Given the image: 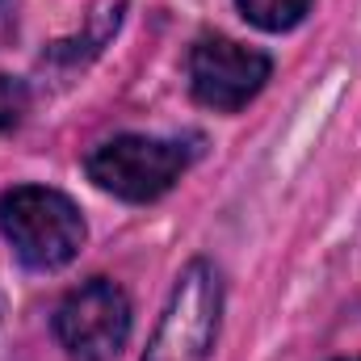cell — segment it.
I'll use <instances>...</instances> for the list:
<instances>
[{"instance_id": "obj_1", "label": "cell", "mask_w": 361, "mask_h": 361, "mask_svg": "<svg viewBox=\"0 0 361 361\" xmlns=\"http://www.w3.org/2000/svg\"><path fill=\"white\" fill-rule=\"evenodd\" d=\"M0 231L30 269H63L85 248L80 206L47 185H17L0 197Z\"/></svg>"}, {"instance_id": "obj_2", "label": "cell", "mask_w": 361, "mask_h": 361, "mask_svg": "<svg viewBox=\"0 0 361 361\" xmlns=\"http://www.w3.org/2000/svg\"><path fill=\"white\" fill-rule=\"evenodd\" d=\"M189 160H193V147L180 139L118 135V139L92 147L85 160V173L97 189H105L122 202H156L180 180Z\"/></svg>"}, {"instance_id": "obj_3", "label": "cell", "mask_w": 361, "mask_h": 361, "mask_svg": "<svg viewBox=\"0 0 361 361\" xmlns=\"http://www.w3.org/2000/svg\"><path fill=\"white\" fill-rule=\"evenodd\" d=\"M223 315V281L210 261H189L156 324L143 361H210Z\"/></svg>"}, {"instance_id": "obj_4", "label": "cell", "mask_w": 361, "mask_h": 361, "mask_svg": "<svg viewBox=\"0 0 361 361\" xmlns=\"http://www.w3.org/2000/svg\"><path fill=\"white\" fill-rule=\"evenodd\" d=\"M55 336L76 361H114L130 341V298L118 281L92 277L55 311Z\"/></svg>"}, {"instance_id": "obj_5", "label": "cell", "mask_w": 361, "mask_h": 361, "mask_svg": "<svg viewBox=\"0 0 361 361\" xmlns=\"http://www.w3.org/2000/svg\"><path fill=\"white\" fill-rule=\"evenodd\" d=\"M273 63L265 51L244 47L223 34H206L189 51V89L206 109L235 114L265 89Z\"/></svg>"}, {"instance_id": "obj_6", "label": "cell", "mask_w": 361, "mask_h": 361, "mask_svg": "<svg viewBox=\"0 0 361 361\" xmlns=\"http://www.w3.org/2000/svg\"><path fill=\"white\" fill-rule=\"evenodd\" d=\"M235 4H240L244 21H252V25L265 30V34L294 30V25L307 17V8H311V0H235Z\"/></svg>"}, {"instance_id": "obj_7", "label": "cell", "mask_w": 361, "mask_h": 361, "mask_svg": "<svg viewBox=\"0 0 361 361\" xmlns=\"http://www.w3.org/2000/svg\"><path fill=\"white\" fill-rule=\"evenodd\" d=\"M25 114H30V89H25V80L0 72V130H13Z\"/></svg>"}, {"instance_id": "obj_8", "label": "cell", "mask_w": 361, "mask_h": 361, "mask_svg": "<svg viewBox=\"0 0 361 361\" xmlns=\"http://www.w3.org/2000/svg\"><path fill=\"white\" fill-rule=\"evenodd\" d=\"M345 361H361V357H345Z\"/></svg>"}]
</instances>
